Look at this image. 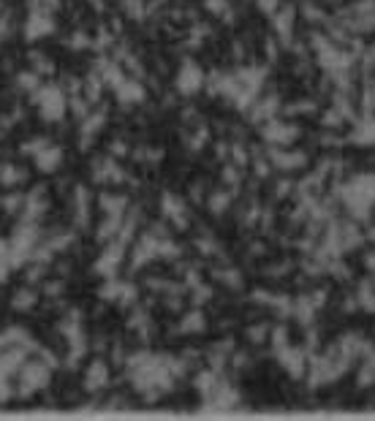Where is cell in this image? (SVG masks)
Segmentation results:
<instances>
[{"instance_id": "f35d334b", "label": "cell", "mask_w": 375, "mask_h": 421, "mask_svg": "<svg viewBox=\"0 0 375 421\" xmlns=\"http://www.w3.org/2000/svg\"><path fill=\"white\" fill-rule=\"evenodd\" d=\"M258 8H261L264 14H272V16H275V11H278V0H258Z\"/></svg>"}, {"instance_id": "9c48e42d", "label": "cell", "mask_w": 375, "mask_h": 421, "mask_svg": "<svg viewBox=\"0 0 375 421\" xmlns=\"http://www.w3.org/2000/svg\"><path fill=\"white\" fill-rule=\"evenodd\" d=\"M160 212L163 217H169L177 228H185L188 226V210H185V202L174 193H163L160 196Z\"/></svg>"}, {"instance_id": "1f68e13d", "label": "cell", "mask_w": 375, "mask_h": 421, "mask_svg": "<svg viewBox=\"0 0 375 421\" xmlns=\"http://www.w3.org/2000/svg\"><path fill=\"white\" fill-rule=\"evenodd\" d=\"M359 304H362L365 310L375 313V291L370 285H362V288H359Z\"/></svg>"}, {"instance_id": "e0dca14e", "label": "cell", "mask_w": 375, "mask_h": 421, "mask_svg": "<svg viewBox=\"0 0 375 421\" xmlns=\"http://www.w3.org/2000/svg\"><path fill=\"white\" fill-rule=\"evenodd\" d=\"M98 204L104 215H112V217H125V207H128V199L120 196V193H101L98 196Z\"/></svg>"}, {"instance_id": "b9f144b4", "label": "cell", "mask_w": 375, "mask_h": 421, "mask_svg": "<svg viewBox=\"0 0 375 421\" xmlns=\"http://www.w3.org/2000/svg\"><path fill=\"white\" fill-rule=\"evenodd\" d=\"M47 293H55V296L63 293V282H49V285H47Z\"/></svg>"}, {"instance_id": "52a82bcc", "label": "cell", "mask_w": 375, "mask_h": 421, "mask_svg": "<svg viewBox=\"0 0 375 421\" xmlns=\"http://www.w3.org/2000/svg\"><path fill=\"white\" fill-rule=\"evenodd\" d=\"M123 256H125V242H120V239L109 242V245H106V250L98 256V261H95V267H93V269H95V275H101L104 280L114 278V275H117V269H120Z\"/></svg>"}, {"instance_id": "44dd1931", "label": "cell", "mask_w": 375, "mask_h": 421, "mask_svg": "<svg viewBox=\"0 0 375 421\" xmlns=\"http://www.w3.org/2000/svg\"><path fill=\"white\" fill-rule=\"evenodd\" d=\"M22 180H25V171L19 166H14V163H3L0 166V185L3 188H16Z\"/></svg>"}, {"instance_id": "8992f818", "label": "cell", "mask_w": 375, "mask_h": 421, "mask_svg": "<svg viewBox=\"0 0 375 421\" xmlns=\"http://www.w3.org/2000/svg\"><path fill=\"white\" fill-rule=\"evenodd\" d=\"M204 82H207V76L196 60H182V66L177 71V79H174V84L182 95H196L204 87Z\"/></svg>"}, {"instance_id": "d4e9b609", "label": "cell", "mask_w": 375, "mask_h": 421, "mask_svg": "<svg viewBox=\"0 0 375 421\" xmlns=\"http://www.w3.org/2000/svg\"><path fill=\"white\" fill-rule=\"evenodd\" d=\"M104 123H106V115H104V112H98V115H87L84 123H82V136H84V139L95 136V134L104 128Z\"/></svg>"}, {"instance_id": "83f0119b", "label": "cell", "mask_w": 375, "mask_h": 421, "mask_svg": "<svg viewBox=\"0 0 375 421\" xmlns=\"http://www.w3.org/2000/svg\"><path fill=\"white\" fill-rule=\"evenodd\" d=\"M25 199H27V196H22V193H5L0 204H3V210L11 215V212L25 210Z\"/></svg>"}, {"instance_id": "60d3db41", "label": "cell", "mask_w": 375, "mask_h": 421, "mask_svg": "<svg viewBox=\"0 0 375 421\" xmlns=\"http://www.w3.org/2000/svg\"><path fill=\"white\" fill-rule=\"evenodd\" d=\"M210 293H213V291H210V288H204V285H202V288H196V302H207V299H210Z\"/></svg>"}, {"instance_id": "ffe728a7", "label": "cell", "mask_w": 375, "mask_h": 421, "mask_svg": "<svg viewBox=\"0 0 375 421\" xmlns=\"http://www.w3.org/2000/svg\"><path fill=\"white\" fill-rule=\"evenodd\" d=\"M36 302H38V293H36V291H30V288H19V291L11 296V307H14V310H19V313L33 310V307H36Z\"/></svg>"}, {"instance_id": "5bb4252c", "label": "cell", "mask_w": 375, "mask_h": 421, "mask_svg": "<svg viewBox=\"0 0 375 421\" xmlns=\"http://www.w3.org/2000/svg\"><path fill=\"white\" fill-rule=\"evenodd\" d=\"M106 383H109V364H106L104 359L90 361V367H87V372H84V389H87V392H98V389H104Z\"/></svg>"}, {"instance_id": "e575fe53", "label": "cell", "mask_w": 375, "mask_h": 421, "mask_svg": "<svg viewBox=\"0 0 375 421\" xmlns=\"http://www.w3.org/2000/svg\"><path fill=\"white\" fill-rule=\"evenodd\" d=\"M123 5H125V11H128L134 19H142V16H145V3H142V0H123Z\"/></svg>"}, {"instance_id": "6da1fadb", "label": "cell", "mask_w": 375, "mask_h": 421, "mask_svg": "<svg viewBox=\"0 0 375 421\" xmlns=\"http://www.w3.org/2000/svg\"><path fill=\"white\" fill-rule=\"evenodd\" d=\"M131 367V378L136 383L139 392H152V389H171L174 375L182 372V364H177L174 359H163V356H152V353H136L128 361Z\"/></svg>"}, {"instance_id": "7402d4cb", "label": "cell", "mask_w": 375, "mask_h": 421, "mask_svg": "<svg viewBox=\"0 0 375 421\" xmlns=\"http://www.w3.org/2000/svg\"><path fill=\"white\" fill-rule=\"evenodd\" d=\"M11 269H16V264H14V253H11V242L0 239V282L8 280Z\"/></svg>"}, {"instance_id": "4fadbf2b", "label": "cell", "mask_w": 375, "mask_h": 421, "mask_svg": "<svg viewBox=\"0 0 375 421\" xmlns=\"http://www.w3.org/2000/svg\"><path fill=\"white\" fill-rule=\"evenodd\" d=\"M114 93H117V101H120L123 106H134V104H142V101L147 98V90H145L142 82L134 79V76H128Z\"/></svg>"}, {"instance_id": "9a60e30c", "label": "cell", "mask_w": 375, "mask_h": 421, "mask_svg": "<svg viewBox=\"0 0 375 421\" xmlns=\"http://www.w3.org/2000/svg\"><path fill=\"white\" fill-rule=\"evenodd\" d=\"M93 180H98V182H120L123 169L112 158H101V160L93 163Z\"/></svg>"}, {"instance_id": "277c9868", "label": "cell", "mask_w": 375, "mask_h": 421, "mask_svg": "<svg viewBox=\"0 0 375 421\" xmlns=\"http://www.w3.org/2000/svg\"><path fill=\"white\" fill-rule=\"evenodd\" d=\"M36 242H38V228H36V223L25 220V223L14 231V237H11V253H14V264H16V267H22V264H27V261L33 258Z\"/></svg>"}, {"instance_id": "603a6c76", "label": "cell", "mask_w": 375, "mask_h": 421, "mask_svg": "<svg viewBox=\"0 0 375 421\" xmlns=\"http://www.w3.org/2000/svg\"><path fill=\"white\" fill-rule=\"evenodd\" d=\"M272 160L280 166V169H300L304 163V155L302 152H286V149H275L272 152Z\"/></svg>"}, {"instance_id": "ab89813d", "label": "cell", "mask_w": 375, "mask_h": 421, "mask_svg": "<svg viewBox=\"0 0 375 421\" xmlns=\"http://www.w3.org/2000/svg\"><path fill=\"white\" fill-rule=\"evenodd\" d=\"M221 278H223V280L228 282V285H231V288H239V285H242V280H239V278H237V272H234V269H231V272H223V275H221Z\"/></svg>"}, {"instance_id": "7a4b0ae2", "label": "cell", "mask_w": 375, "mask_h": 421, "mask_svg": "<svg viewBox=\"0 0 375 421\" xmlns=\"http://www.w3.org/2000/svg\"><path fill=\"white\" fill-rule=\"evenodd\" d=\"M33 106L38 109V115L47 123H60L66 117V112H69V95L58 84H41L33 93Z\"/></svg>"}, {"instance_id": "4316f807", "label": "cell", "mask_w": 375, "mask_h": 421, "mask_svg": "<svg viewBox=\"0 0 375 421\" xmlns=\"http://www.w3.org/2000/svg\"><path fill=\"white\" fill-rule=\"evenodd\" d=\"M204 324H207L204 315H202L199 310H193V313H188V315L180 321V332H188V335H191V332H202Z\"/></svg>"}, {"instance_id": "7bdbcfd3", "label": "cell", "mask_w": 375, "mask_h": 421, "mask_svg": "<svg viewBox=\"0 0 375 421\" xmlns=\"http://www.w3.org/2000/svg\"><path fill=\"white\" fill-rule=\"evenodd\" d=\"M112 152H114V155H125V144H123V141H114V144H112Z\"/></svg>"}, {"instance_id": "484cf974", "label": "cell", "mask_w": 375, "mask_h": 421, "mask_svg": "<svg viewBox=\"0 0 375 421\" xmlns=\"http://www.w3.org/2000/svg\"><path fill=\"white\" fill-rule=\"evenodd\" d=\"M16 84H19L25 93H30V95H33V93L41 87V73H38L36 69H33V71H22V73L16 76Z\"/></svg>"}, {"instance_id": "30bf717a", "label": "cell", "mask_w": 375, "mask_h": 421, "mask_svg": "<svg viewBox=\"0 0 375 421\" xmlns=\"http://www.w3.org/2000/svg\"><path fill=\"white\" fill-rule=\"evenodd\" d=\"M33 163H36V169H38L41 174H52V171H58L60 163H63V147L49 141L38 155H33Z\"/></svg>"}, {"instance_id": "ee69618b", "label": "cell", "mask_w": 375, "mask_h": 421, "mask_svg": "<svg viewBox=\"0 0 375 421\" xmlns=\"http://www.w3.org/2000/svg\"><path fill=\"white\" fill-rule=\"evenodd\" d=\"M47 5H49V8H58V5H60V0H47Z\"/></svg>"}, {"instance_id": "ac0fdd59", "label": "cell", "mask_w": 375, "mask_h": 421, "mask_svg": "<svg viewBox=\"0 0 375 421\" xmlns=\"http://www.w3.org/2000/svg\"><path fill=\"white\" fill-rule=\"evenodd\" d=\"M47 210V199H44V191L38 188V191H33L27 199H25V220H30V223H36L41 215Z\"/></svg>"}, {"instance_id": "4dcf8cb0", "label": "cell", "mask_w": 375, "mask_h": 421, "mask_svg": "<svg viewBox=\"0 0 375 421\" xmlns=\"http://www.w3.org/2000/svg\"><path fill=\"white\" fill-rule=\"evenodd\" d=\"M30 63H33V69L38 71V73H52V63L47 60V55H41V52H30Z\"/></svg>"}, {"instance_id": "cb8c5ba5", "label": "cell", "mask_w": 375, "mask_h": 421, "mask_svg": "<svg viewBox=\"0 0 375 421\" xmlns=\"http://www.w3.org/2000/svg\"><path fill=\"white\" fill-rule=\"evenodd\" d=\"M275 27H278V33H280L283 38L291 36V30H294V8H291V5H289L286 11H280V14H275Z\"/></svg>"}, {"instance_id": "ba28073f", "label": "cell", "mask_w": 375, "mask_h": 421, "mask_svg": "<svg viewBox=\"0 0 375 421\" xmlns=\"http://www.w3.org/2000/svg\"><path fill=\"white\" fill-rule=\"evenodd\" d=\"M101 296L109 299V302H120V304L125 307V304L136 302V288H134L131 282H123V280H117V278H109V280L101 285Z\"/></svg>"}, {"instance_id": "74e56055", "label": "cell", "mask_w": 375, "mask_h": 421, "mask_svg": "<svg viewBox=\"0 0 375 421\" xmlns=\"http://www.w3.org/2000/svg\"><path fill=\"white\" fill-rule=\"evenodd\" d=\"M71 47H76V49H84V47H90V38L84 36V33H74V38L69 41Z\"/></svg>"}, {"instance_id": "8fae6325", "label": "cell", "mask_w": 375, "mask_h": 421, "mask_svg": "<svg viewBox=\"0 0 375 421\" xmlns=\"http://www.w3.org/2000/svg\"><path fill=\"white\" fill-rule=\"evenodd\" d=\"M152 258H160V237L158 234H145L134 250V267H145Z\"/></svg>"}, {"instance_id": "3957f363", "label": "cell", "mask_w": 375, "mask_h": 421, "mask_svg": "<svg viewBox=\"0 0 375 421\" xmlns=\"http://www.w3.org/2000/svg\"><path fill=\"white\" fill-rule=\"evenodd\" d=\"M49 378H52V364L47 359H30L22 364L19 370V392L22 394H33V392H41L49 386Z\"/></svg>"}, {"instance_id": "7c38bea8", "label": "cell", "mask_w": 375, "mask_h": 421, "mask_svg": "<svg viewBox=\"0 0 375 421\" xmlns=\"http://www.w3.org/2000/svg\"><path fill=\"white\" fill-rule=\"evenodd\" d=\"M264 136L267 141L278 144V147H289L291 141L300 136V131L289 123H278V120H267V128H264Z\"/></svg>"}, {"instance_id": "d6986e66", "label": "cell", "mask_w": 375, "mask_h": 421, "mask_svg": "<svg viewBox=\"0 0 375 421\" xmlns=\"http://www.w3.org/2000/svg\"><path fill=\"white\" fill-rule=\"evenodd\" d=\"M74 199H76V226L84 228L90 223V193H87V188H76Z\"/></svg>"}, {"instance_id": "8d00e7d4", "label": "cell", "mask_w": 375, "mask_h": 421, "mask_svg": "<svg viewBox=\"0 0 375 421\" xmlns=\"http://www.w3.org/2000/svg\"><path fill=\"white\" fill-rule=\"evenodd\" d=\"M69 106L74 109L79 117H87V104H84V98H69Z\"/></svg>"}, {"instance_id": "d590c367", "label": "cell", "mask_w": 375, "mask_h": 421, "mask_svg": "<svg viewBox=\"0 0 375 421\" xmlns=\"http://www.w3.org/2000/svg\"><path fill=\"white\" fill-rule=\"evenodd\" d=\"M8 378H11V375L5 372V367H3V361H0V402L11 394V389H8Z\"/></svg>"}, {"instance_id": "f1b7e54d", "label": "cell", "mask_w": 375, "mask_h": 421, "mask_svg": "<svg viewBox=\"0 0 375 421\" xmlns=\"http://www.w3.org/2000/svg\"><path fill=\"white\" fill-rule=\"evenodd\" d=\"M228 204H231V196H228L226 191H218V193L210 196V210L215 212V215H221V212L228 210Z\"/></svg>"}, {"instance_id": "836d02e7", "label": "cell", "mask_w": 375, "mask_h": 421, "mask_svg": "<svg viewBox=\"0 0 375 421\" xmlns=\"http://www.w3.org/2000/svg\"><path fill=\"white\" fill-rule=\"evenodd\" d=\"M47 144H49V141L41 139V136H38V139L25 141V144H22V152H25V155H38V152H41V149H44Z\"/></svg>"}, {"instance_id": "f546056e", "label": "cell", "mask_w": 375, "mask_h": 421, "mask_svg": "<svg viewBox=\"0 0 375 421\" xmlns=\"http://www.w3.org/2000/svg\"><path fill=\"white\" fill-rule=\"evenodd\" d=\"M204 5H207V11L215 14V16H226V19H228V14H231L228 0H204Z\"/></svg>"}, {"instance_id": "2e32d148", "label": "cell", "mask_w": 375, "mask_h": 421, "mask_svg": "<svg viewBox=\"0 0 375 421\" xmlns=\"http://www.w3.org/2000/svg\"><path fill=\"white\" fill-rule=\"evenodd\" d=\"M278 356H280V364H283V367H286L291 375H302V372H304V367H307L304 353L297 351V348H291V346L278 348Z\"/></svg>"}, {"instance_id": "d6a6232c", "label": "cell", "mask_w": 375, "mask_h": 421, "mask_svg": "<svg viewBox=\"0 0 375 421\" xmlns=\"http://www.w3.org/2000/svg\"><path fill=\"white\" fill-rule=\"evenodd\" d=\"M356 141H362V144H375V120L373 123H362V131L356 134Z\"/></svg>"}, {"instance_id": "5b68a950", "label": "cell", "mask_w": 375, "mask_h": 421, "mask_svg": "<svg viewBox=\"0 0 375 421\" xmlns=\"http://www.w3.org/2000/svg\"><path fill=\"white\" fill-rule=\"evenodd\" d=\"M55 16H52V8L49 5H36L25 22V38L27 41H38V38H47L55 33Z\"/></svg>"}]
</instances>
